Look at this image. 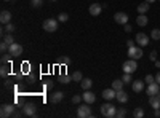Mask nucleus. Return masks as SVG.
I'll list each match as a JSON object with an SVG mask.
<instances>
[{"label": "nucleus", "instance_id": "nucleus-1", "mask_svg": "<svg viewBox=\"0 0 160 118\" xmlns=\"http://www.w3.org/2000/svg\"><path fill=\"white\" fill-rule=\"evenodd\" d=\"M101 115L106 116V118H112V116L117 115V107H114L109 102H106V104L101 106Z\"/></svg>", "mask_w": 160, "mask_h": 118}, {"label": "nucleus", "instance_id": "nucleus-2", "mask_svg": "<svg viewBox=\"0 0 160 118\" xmlns=\"http://www.w3.org/2000/svg\"><path fill=\"white\" fill-rule=\"evenodd\" d=\"M127 56L130 58V59H141L142 58V46H139V45H133V46H130L128 48V51H127Z\"/></svg>", "mask_w": 160, "mask_h": 118}, {"label": "nucleus", "instance_id": "nucleus-3", "mask_svg": "<svg viewBox=\"0 0 160 118\" xmlns=\"http://www.w3.org/2000/svg\"><path fill=\"white\" fill-rule=\"evenodd\" d=\"M58 19H51V18H48V19H45L43 21V31H47V32H56L58 31Z\"/></svg>", "mask_w": 160, "mask_h": 118}, {"label": "nucleus", "instance_id": "nucleus-4", "mask_svg": "<svg viewBox=\"0 0 160 118\" xmlns=\"http://www.w3.org/2000/svg\"><path fill=\"white\" fill-rule=\"evenodd\" d=\"M136 70H138V62H136V59H128V61L123 62V72H127V73H135Z\"/></svg>", "mask_w": 160, "mask_h": 118}, {"label": "nucleus", "instance_id": "nucleus-5", "mask_svg": "<svg viewBox=\"0 0 160 118\" xmlns=\"http://www.w3.org/2000/svg\"><path fill=\"white\" fill-rule=\"evenodd\" d=\"M90 104H83V106H78V109H77V116L78 118H88V116H91L93 113H91V109L88 107Z\"/></svg>", "mask_w": 160, "mask_h": 118}, {"label": "nucleus", "instance_id": "nucleus-6", "mask_svg": "<svg viewBox=\"0 0 160 118\" xmlns=\"http://www.w3.org/2000/svg\"><path fill=\"white\" fill-rule=\"evenodd\" d=\"M13 112H15V106H11V104H3V106L0 107V116H2V118L11 116Z\"/></svg>", "mask_w": 160, "mask_h": 118}, {"label": "nucleus", "instance_id": "nucleus-7", "mask_svg": "<svg viewBox=\"0 0 160 118\" xmlns=\"http://www.w3.org/2000/svg\"><path fill=\"white\" fill-rule=\"evenodd\" d=\"M22 113H24L26 116H35V115H37V107H35V104L28 102V104H26V106L22 107Z\"/></svg>", "mask_w": 160, "mask_h": 118}, {"label": "nucleus", "instance_id": "nucleus-8", "mask_svg": "<svg viewBox=\"0 0 160 118\" xmlns=\"http://www.w3.org/2000/svg\"><path fill=\"white\" fill-rule=\"evenodd\" d=\"M8 53L11 54V58H18L22 54V46L19 43H11L10 45V50H8Z\"/></svg>", "mask_w": 160, "mask_h": 118}, {"label": "nucleus", "instance_id": "nucleus-9", "mask_svg": "<svg viewBox=\"0 0 160 118\" xmlns=\"http://www.w3.org/2000/svg\"><path fill=\"white\" fill-rule=\"evenodd\" d=\"M114 21H115L117 24L125 26V24L128 22V15H127V13H123V11H117L115 15H114Z\"/></svg>", "mask_w": 160, "mask_h": 118}, {"label": "nucleus", "instance_id": "nucleus-10", "mask_svg": "<svg viewBox=\"0 0 160 118\" xmlns=\"http://www.w3.org/2000/svg\"><path fill=\"white\" fill-rule=\"evenodd\" d=\"M135 42L139 45V46H148L149 45V37L148 35H146V34H138L136 35V38H135Z\"/></svg>", "mask_w": 160, "mask_h": 118}, {"label": "nucleus", "instance_id": "nucleus-11", "mask_svg": "<svg viewBox=\"0 0 160 118\" xmlns=\"http://www.w3.org/2000/svg\"><path fill=\"white\" fill-rule=\"evenodd\" d=\"M82 97H83V102H87V104H93V102L96 101V96H95V93H91L90 89H85V91H83Z\"/></svg>", "mask_w": 160, "mask_h": 118}, {"label": "nucleus", "instance_id": "nucleus-12", "mask_svg": "<svg viewBox=\"0 0 160 118\" xmlns=\"http://www.w3.org/2000/svg\"><path fill=\"white\" fill-rule=\"evenodd\" d=\"M88 11H90L91 16H99L101 11H102V5H99V3H91L90 8H88Z\"/></svg>", "mask_w": 160, "mask_h": 118}, {"label": "nucleus", "instance_id": "nucleus-13", "mask_svg": "<svg viewBox=\"0 0 160 118\" xmlns=\"http://www.w3.org/2000/svg\"><path fill=\"white\" fill-rule=\"evenodd\" d=\"M144 80H133L131 82V89L135 91V93H141V91L144 89Z\"/></svg>", "mask_w": 160, "mask_h": 118}, {"label": "nucleus", "instance_id": "nucleus-14", "mask_svg": "<svg viewBox=\"0 0 160 118\" xmlns=\"http://www.w3.org/2000/svg\"><path fill=\"white\" fill-rule=\"evenodd\" d=\"M158 93H160V85H158L157 82L149 83V86H148V94H149V96H154V94H158Z\"/></svg>", "mask_w": 160, "mask_h": 118}, {"label": "nucleus", "instance_id": "nucleus-15", "mask_svg": "<svg viewBox=\"0 0 160 118\" xmlns=\"http://www.w3.org/2000/svg\"><path fill=\"white\" fill-rule=\"evenodd\" d=\"M149 104L154 110L160 109V94H154V96H149Z\"/></svg>", "mask_w": 160, "mask_h": 118}, {"label": "nucleus", "instance_id": "nucleus-16", "mask_svg": "<svg viewBox=\"0 0 160 118\" xmlns=\"http://www.w3.org/2000/svg\"><path fill=\"white\" fill-rule=\"evenodd\" d=\"M115 94H117V91H115L114 88H108V89L102 91V97H104L106 101H112V99L115 97Z\"/></svg>", "mask_w": 160, "mask_h": 118}, {"label": "nucleus", "instance_id": "nucleus-17", "mask_svg": "<svg viewBox=\"0 0 160 118\" xmlns=\"http://www.w3.org/2000/svg\"><path fill=\"white\" fill-rule=\"evenodd\" d=\"M64 99V93L62 91H56V93H53L51 96H50V102L51 104H58V102H61Z\"/></svg>", "mask_w": 160, "mask_h": 118}, {"label": "nucleus", "instance_id": "nucleus-18", "mask_svg": "<svg viewBox=\"0 0 160 118\" xmlns=\"http://www.w3.org/2000/svg\"><path fill=\"white\" fill-rule=\"evenodd\" d=\"M115 99H117V101H118L120 104H125V102L128 101V94H127L125 91H123V88L117 91V94H115Z\"/></svg>", "mask_w": 160, "mask_h": 118}, {"label": "nucleus", "instance_id": "nucleus-19", "mask_svg": "<svg viewBox=\"0 0 160 118\" xmlns=\"http://www.w3.org/2000/svg\"><path fill=\"white\" fill-rule=\"evenodd\" d=\"M0 21H2V24L5 26V24H8L10 21H11V13L10 11H7V10H3L2 13H0Z\"/></svg>", "mask_w": 160, "mask_h": 118}, {"label": "nucleus", "instance_id": "nucleus-20", "mask_svg": "<svg viewBox=\"0 0 160 118\" xmlns=\"http://www.w3.org/2000/svg\"><path fill=\"white\" fill-rule=\"evenodd\" d=\"M149 8H151V3L142 2V3H139V5H138V13H139V15H146V13L149 11Z\"/></svg>", "mask_w": 160, "mask_h": 118}, {"label": "nucleus", "instance_id": "nucleus-21", "mask_svg": "<svg viewBox=\"0 0 160 118\" xmlns=\"http://www.w3.org/2000/svg\"><path fill=\"white\" fill-rule=\"evenodd\" d=\"M148 22H149V19H148V16H146V15H138V18H136V24L139 26V27H144V26H148Z\"/></svg>", "mask_w": 160, "mask_h": 118}, {"label": "nucleus", "instance_id": "nucleus-22", "mask_svg": "<svg viewBox=\"0 0 160 118\" xmlns=\"http://www.w3.org/2000/svg\"><path fill=\"white\" fill-rule=\"evenodd\" d=\"M91 85H93V82L90 80V78H83L82 82H80V86H82V89L85 91V89H90L91 88Z\"/></svg>", "mask_w": 160, "mask_h": 118}, {"label": "nucleus", "instance_id": "nucleus-23", "mask_svg": "<svg viewBox=\"0 0 160 118\" xmlns=\"http://www.w3.org/2000/svg\"><path fill=\"white\" fill-rule=\"evenodd\" d=\"M123 85H125V83H123V80H122V78H120V80H114V82H112V88H114L115 91L122 89V88H123Z\"/></svg>", "mask_w": 160, "mask_h": 118}, {"label": "nucleus", "instance_id": "nucleus-24", "mask_svg": "<svg viewBox=\"0 0 160 118\" xmlns=\"http://www.w3.org/2000/svg\"><path fill=\"white\" fill-rule=\"evenodd\" d=\"M10 73V67H8V64H2V67H0V75H2L3 78L8 77Z\"/></svg>", "mask_w": 160, "mask_h": 118}, {"label": "nucleus", "instance_id": "nucleus-25", "mask_svg": "<svg viewBox=\"0 0 160 118\" xmlns=\"http://www.w3.org/2000/svg\"><path fill=\"white\" fill-rule=\"evenodd\" d=\"M151 38L152 40H160V29H152L151 31Z\"/></svg>", "mask_w": 160, "mask_h": 118}, {"label": "nucleus", "instance_id": "nucleus-26", "mask_svg": "<svg viewBox=\"0 0 160 118\" xmlns=\"http://www.w3.org/2000/svg\"><path fill=\"white\" fill-rule=\"evenodd\" d=\"M133 116H135V118H142L144 116V110L141 107H136L135 112H133Z\"/></svg>", "mask_w": 160, "mask_h": 118}, {"label": "nucleus", "instance_id": "nucleus-27", "mask_svg": "<svg viewBox=\"0 0 160 118\" xmlns=\"http://www.w3.org/2000/svg\"><path fill=\"white\" fill-rule=\"evenodd\" d=\"M72 80H74V82H82V80H83L82 72H74V73H72Z\"/></svg>", "mask_w": 160, "mask_h": 118}, {"label": "nucleus", "instance_id": "nucleus-28", "mask_svg": "<svg viewBox=\"0 0 160 118\" xmlns=\"http://www.w3.org/2000/svg\"><path fill=\"white\" fill-rule=\"evenodd\" d=\"M59 82L61 83H71L72 82V75H61L59 77Z\"/></svg>", "mask_w": 160, "mask_h": 118}, {"label": "nucleus", "instance_id": "nucleus-29", "mask_svg": "<svg viewBox=\"0 0 160 118\" xmlns=\"http://www.w3.org/2000/svg\"><path fill=\"white\" fill-rule=\"evenodd\" d=\"M122 80H123V83L127 85V83H131L133 82V78H131V73H127V72H123V77H122Z\"/></svg>", "mask_w": 160, "mask_h": 118}, {"label": "nucleus", "instance_id": "nucleus-30", "mask_svg": "<svg viewBox=\"0 0 160 118\" xmlns=\"http://www.w3.org/2000/svg\"><path fill=\"white\" fill-rule=\"evenodd\" d=\"M125 115H127V109H125V107H118V109H117V115H115V116L123 118Z\"/></svg>", "mask_w": 160, "mask_h": 118}, {"label": "nucleus", "instance_id": "nucleus-31", "mask_svg": "<svg viewBox=\"0 0 160 118\" xmlns=\"http://www.w3.org/2000/svg\"><path fill=\"white\" fill-rule=\"evenodd\" d=\"M68 19H69L68 13H59V16H58V21H59V22H66Z\"/></svg>", "mask_w": 160, "mask_h": 118}, {"label": "nucleus", "instance_id": "nucleus-32", "mask_svg": "<svg viewBox=\"0 0 160 118\" xmlns=\"http://www.w3.org/2000/svg\"><path fill=\"white\" fill-rule=\"evenodd\" d=\"M8 50H10V45H8V43L3 40L2 43H0V51H2V53H7Z\"/></svg>", "mask_w": 160, "mask_h": 118}, {"label": "nucleus", "instance_id": "nucleus-33", "mask_svg": "<svg viewBox=\"0 0 160 118\" xmlns=\"http://www.w3.org/2000/svg\"><path fill=\"white\" fill-rule=\"evenodd\" d=\"M10 58H11V54L8 53V54H2V58H0V61H2V64H10Z\"/></svg>", "mask_w": 160, "mask_h": 118}, {"label": "nucleus", "instance_id": "nucleus-34", "mask_svg": "<svg viewBox=\"0 0 160 118\" xmlns=\"http://www.w3.org/2000/svg\"><path fill=\"white\" fill-rule=\"evenodd\" d=\"M3 40L8 43V45H11V43H15V38H13V35L11 34H7L5 37H3Z\"/></svg>", "mask_w": 160, "mask_h": 118}, {"label": "nucleus", "instance_id": "nucleus-35", "mask_svg": "<svg viewBox=\"0 0 160 118\" xmlns=\"http://www.w3.org/2000/svg\"><path fill=\"white\" fill-rule=\"evenodd\" d=\"M82 101H83L82 96H78V94H74V96H72V102H74V104H80Z\"/></svg>", "mask_w": 160, "mask_h": 118}, {"label": "nucleus", "instance_id": "nucleus-36", "mask_svg": "<svg viewBox=\"0 0 160 118\" xmlns=\"http://www.w3.org/2000/svg\"><path fill=\"white\" fill-rule=\"evenodd\" d=\"M31 3H32V7L38 8V7H42V5H43V0H31Z\"/></svg>", "mask_w": 160, "mask_h": 118}, {"label": "nucleus", "instance_id": "nucleus-37", "mask_svg": "<svg viewBox=\"0 0 160 118\" xmlns=\"http://www.w3.org/2000/svg\"><path fill=\"white\" fill-rule=\"evenodd\" d=\"M144 82H146V83H148V85H149V83H152V82H155V77H152V75L149 73V75H146V78H144Z\"/></svg>", "mask_w": 160, "mask_h": 118}, {"label": "nucleus", "instance_id": "nucleus-38", "mask_svg": "<svg viewBox=\"0 0 160 118\" xmlns=\"http://www.w3.org/2000/svg\"><path fill=\"white\" fill-rule=\"evenodd\" d=\"M149 58H151V61H157V51H155V50H154V51H151Z\"/></svg>", "mask_w": 160, "mask_h": 118}, {"label": "nucleus", "instance_id": "nucleus-39", "mask_svg": "<svg viewBox=\"0 0 160 118\" xmlns=\"http://www.w3.org/2000/svg\"><path fill=\"white\" fill-rule=\"evenodd\" d=\"M43 88H45V89H51V88H53V82H50V80H48V82L43 85Z\"/></svg>", "mask_w": 160, "mask_h": 118}, {"label": "nucleus", "instance_id": "nucleus-40", "mask_svg": "<svg viewBox=\"0 0 160 118\" xmlns=\"http://www.w3.org/2000/svg\"><path fill=\"white\" fill-rule=\"evenodd\" d=\"M61 62L68 65V64H71V58H68V56H66V58H62V59H61Z\"/></svg>", "mask_w": 160, "mask_h": 118}, {"label": "nucleus", "instance_id": "nucleus-41", "mask_svg": "<svg viewBox=\"0 0 160 118\" xmlns=\"http://www.w3.org/2000/svg\"><path fill=\"white\" fill-rule=\"evenodd\" d=\"M123 29H125V32H131V31H133V27H131V26H130L128 22L123 26Z\"/></svg>", "mask_w": 160, "mask_h": 118}, {"label": "nucleus", "instance_id": "nucleus-42", "mask_svg": "<svg viewBox=\"0 0 160 118\" xmlns=\"http://www.w3.org/2000/svg\"><path fill=\"white\" fill-rule=\"evenodd\" d=\"M133 45H135V40H127V46H128V48L133 46Z\"/></svg>", "mask_w": 160, "mask_h": 118}, {"label": "nucleus", "instance_id": "nucleus-43", "mask_svg": "<svg viewBox=\"0 0 160 118\" xmlns=\"http://www.w3.org/2000/svg\"><path fill=\"white\" fill-rule=\"evenodd\" d=\"M155 82L160 85V70H158V72H157V75H155Z\"/></svg>", "mask_w": 160, "mask_h": 118}, {"label": "nucleus", "instance_id": "nucleus-44", "mask_svg": "<svg viewBox=\"0 0 160 118\" xmlns=\"http://www.w3.org/2000/svg\"><path fill=\"white\" fill-rule=\"evenodd\" d=\"M154 116H157V118H158V116H160V110H158V109H157V110H155V112H154Z\"/></svg>", "mask_w": 160, "mask_h": 118}, {"label": "nucleus", "instance_id": "nucleus-45", "mask_svg": "<svg viewBox=\"0 0 160 118\" xmlns=\"http://www.w3.org/2000/svg\"><path fill=\"white\" fill-rule=\"evenodd\" d=\"M154 64H155V67H157V69H160V61H154Z\"/></svg>", "mask_w": 160, "mask_h": 118}, {"label": "nucleus", "instance_id": "nucleus-46", "mask_svg": "<svg viewBox=\"0 0 160 118\" xmlns=\"http://www.w3.org/2000/svg\"><path fill=\"white\" fill-rule=\"evenodd\" d=\"M11 116H21V113L19 112H13V115Z\"/></svg>", "mask_w": 160, "mask_h": 118}, {"label": "nucleus", "instance_id": "nucleus-47", "mask_svg": "<svg viewBox=\"0 0 160 118\" xmlns=\"http://www.w3.org/2000/svg\"><path fill=\"white\" fill-rule=\"evenodd\" d=\"M144 2H148V3H154L155 0H144Z\"/></svg>", "mask_w": 160, "mask_h": 118}, {"label": "nucleus", "instance_id": "nucleus-48", "mask_svg": "<svg viewBox=\"0 0 160 118\" xmlns=\"http://www.w3.org/2000/svg\"><path fill=\"white\" fill-rule=\"evenodd\" d=\"M3 2H10V0H3Z\"/></svg>", "mask_w": 160, "mask_h": 118}, {"label": "nucleus", "instance_id": "nucleus-49", "mask_svg": "<svg viewBox=\"0 0 160 118\" xmlns=\"http://www.w3.org/2000/svg\"><path fill=\"white\" fill-rule=\"evenodd\" d=\"M51 2H56V0H51Z\"/></svg>", "mask_w": 160, "mask_h": 118}, {"label": "nucleus", "instance_id": "nucleus-50", "mask_svg": "<svg viewBox=\"0 0 160 118\" xmlns=\"http://www.w3.org/2000/svg\"><path fill=\"white\" fill-rule=\"evenodd\" d=\"M158 94H160V93H158Z\"/></svg>", "mask_w": 160, "mask_h": 118}]
</instances>
